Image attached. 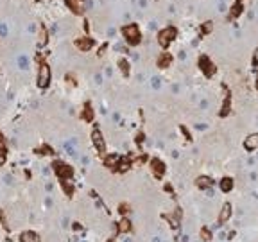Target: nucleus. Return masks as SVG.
I'll return each mask as SVG.
<instances>
[{
  "instance_id": "obj_17",
  "label": "nucleus",
  "mask_w": 258,
  "mask_h": 242,
  "mask_svg": "<svg viewBox=\"0 0 258 242\" xmlns=\"http://www.w3.org/2000/svg\"><path fill=\"white\" fill-rule=\"evenodd\" d=\"M118 65H120V68H122V72H124V75H127V74H129V66H127V61H126V59H120V63H118Z\"/></svg>"
},
{
  "instance_id": "obj_6",
  "label": "nucleus",
  "mask_w": 258,
  "mask_h": 242,
  "mask_svg": "<svg viewBox=\"0 0 258 242\" xmlns=\"http://www.w3.org/2000/svg\"><path fill=\"white\" fill-rule=\"evenodd\" d=\"M92 140L95 143V147L99 151L100 154H104V151H106V143H104V138H102V133H100L99 129H95L92 133Z\"/></svg>"
},
{
  "instance_id": "obj_13",
  "label": "nucleus",
  "mask_w": 258,
  "mask_h": 242,
  "mask_svg": "<svg viewBox=\"0 0 258 242\" xmlns=\"http://www.w3.org/2000/svg\"><path fill=\"white\" fill-rule=\"evenodd\" d=\"M229 215H231V206H229V205H224V210H222V214H221V217H219V221H221V222H226Z\"/></svg>"
},
{
  "instance_id": "obj_26",
  "label": "nucleus",
  "mask_w": 258,
  "mask_h": 242,
  "mask_svg": "<svg viewBox=\"0 0 258 242\" xmlns=\"http://www.w3.org/2000/svg\"><path fill=\"white\" fill-rule=\"evenodd\" d=\"M256 90H258V81H256Z\"/></svg>"
},
{
  "instance_id": "obj_25",
  "label": "nucleus",
  "mask_w": 258,
  "mask_h": 242,
  "mask_svg": "<svg viewBox=\"0 0 258 242\" xmlns=\"http://www.w3.org/2000/svg\"><path fill=\"white\" fill-rule=\"evenodd\" d=\"M255 65L258 66V49H256V52H255Z\"/></svg>"
},
{
  "instance_id": "obj_8",
  "label": "nucleus",
  "mask_w": 258,
  "mask_h": 242,
  "mask_svg": "<svg viewBox=\"0 0 258 242\" xmlns=\"http://www.w3.org/2000/svg\"><path fill=\"white\" fill-rule=\"evenodd\" d=\"M75 47H77L79 50H90L93 47V40L92 38H81V40L75 41Z\"/></svg>"
},
{
  "instance_id": "obj_15",
  "label": "nucleus",
  "mask_w": 258,
  "mask_h": 242,
  "mask_svg": "<svg viewBox=\"0 0 258 242\" xmlns=\"http://www.w3.org/2000/svg\"><path fill=\"white\" fill-rule=\"evenodd\" d=\"M221 188L224 190V192L231 190V188H233V181H231L229 178H224V179H222V183H221Z\"/></svg>"
},
{
  "instance_id": "obj_24",
  "label": "nucleus",
  "mask_w": 258,
  "mask_h": 242,
  "mask_svg": "<svg viewBox=\"0 0 258 242\" xmlns=\"http://www.w3.org/2000/svg\"><path fill=\"white\" fill-rule=\"evenodd\" d=\"M138 6H140V7H145V6H147V2H145V0H138Z\"/></svg>"
},
{
  "instance_id": "obj_10",
  "label": "nucleus",
  "mask_w": 258,
  "mask_h": 242,
  "mask_svg": "<svg viewBox=\"0 0 258 242\" xmlns=\"http://www.w3.org/2000/svg\"><path fill=\"white\" fill-rule=\"evenodd\" d=\"M66 4H68V7L74 13H77V14L83 13V0H66Z\"/></svg>"
},
{
  "instance_id": "obj_1",
  "label": "nucleus",
  "mask_w": 258,
  "mask_h": 242,
  "mask_svg": "<svg viewBox=\"0 0 258 242\" xmlns=\"http://www.w3.org/2000/svg\"><path fill=\"white\" fill-rule=\"evenodd\" d=\"M122 34L126 38V41L129 45H138V43L142 41V34H140V29L136 23H129L126 27L122 29Z\"/></svg>"
},
{
  "instance_id": "obj_21",
  "label": "nucleus",
  "mask_w": 258,
  "mask_h": 242,
  "mask_svg": "<svg viewBox=\"0 0 258 242\" xmlns=\"http://www.w3.org/2000/svg\"><path fill=\"white\" fill-rule=\"evenodd\" d=\"M7 34V25L6 23H0V36H6Z\"/></svg>"
},
{
  "instance_id": "obj_12",
  "label": "nucleus",
  "mask_w": 258,
  "mask_h": 242,
  "mask_svg": "<svg viewBox=\"0 0 258 242\" xmlns=\"http://www.w3.org/2000/svg\"><path fill=\"white\" fill-rule=\"evenodd\" d=\"M240 13H242V4H240V2L236 0L235 6H233V9H231V14H229V18L233 20V18H236V16H238Z\"/></svg>"
},
{
  "instance_id": "obj_9",
  "label": "nucleus",
  "mask_w": 258,
  "mask_h": 242,
  "mask_svg": "<svg viewBox=\"0 0 258 242\" xmlns=\"http://www.w3.org/2000/svg\"><path fill=\"white\" fill-rule=\"evenodd\" d=\"M244 147L247 151H255L258 147V135H251L246 138V142H244Z\"/></svg>"
},
{
  "instance_id": "obj_16",
  "label": "nucleus",
  "mask_w": 258,
  "mask_h": 242,
  "mask_svg": "<svg viewBox=\"0 0 258 242\" xmlns=\"http://www.w3.org/2000/svg\"><path fill=\"white\" fill-rule=\"evenodd\" d=\"M83 117H84L88 122L93 119V111H92V106H90V104H86V106H84V113H83Z\"/></svg>"
},
{
  "instance_id": "obj_18",
  "label": "nucleus",
  "mask_w": 258,
  "mask_h": 242,
  "mask_svg": "<svg viewBox=\"0 0 258 242\" xmlns=\"http://www.w3.org/2000/svg\"><path fill=\"white\" fill-rule=\"evenodd\" d=\"M18 65H20V68H27V65H29L27 57H25V56H20V57H18Z\"/></svg>"
},
{
  "instance_id": "obj_14",
  "label": "nucleus",
  "mask_w": 258,
  "mask_h": 242,
  "mask_svg": "<svg viewBox=\"0 0 258 242\" xmlns=\"http://www.w3.org/2000/svg\"><path fill=\"white\" fill-rule=\"evenodd\" d=\"M6 160V143H4V136L0 133V163H4Z\"/></svg>"
},
{
  "instance_id": "obj_4",
  "label": "nucleus",
  "mask_w": 258,
  "mask_h": 242,
  "mask_svg": "<svg viewBox=\"0 0 258 242\" xmlns=\"http://www.w3.org/2000/svg\"><path fill=\"white\" fill-rule=\"evenodd\" d=\"M54 171H56L63 179H68L72 176V169L66 163H63V162H54Z\"/></svg>"
},
{
  "instance_id": "obj_19",
  "label": "nucleus",
  "mask_w": 258,
  "mask_h": 242,
  "mask_svg": "<svg viewBox=\"0 0 258 242\" xmlns=\"http://www.w3.org/2000/svg\"><path fill=\"white\" fill-rule=\"evenodd\" d=\"M208 185H212L210 178H199V186H208Z\"/></svg>"
},
{
  "instance_id": "obj_20",
  "label": "nucleus",
  "mask_w": 258,
  "mask_h": 242,
  "mask_svg": "<svg viewBox=\"0 0 258 242\" xmlns=\"http://www.w3.org/2000/svg\"><path fill=\"white\" fill-rule=\"evenodd\" d=\"M129 228H131V224H127V221L124 219V221H122V224H120V231H127Z\"/></svg>"
},
{
  "instance_id": "obj_3",
  "label": "nucleus",
  "mask_w": 258,
  "mask_h": 242,
  "mask_svg": "<svg viewBox=\"0 0 258 242\" xmlns=\"http://www.w3.org/2000/svg\"><path fill=\"white\" fill-rule=\"evenodd\" d=\"M50 83V68L49 65L45 63V61H41L40 63V75H38V86L40 88H47Z\"/></svg>"
},
{
  "instance_id": "obj_2",
  "label": "nucleus",
  "mask_w": 258,
  "mask_h": 242,
  "mask_svg": "<svg viewBox=\"0 0 258 242\" xmlns=\"http://www.w3.org/2000/svg\"><path fill=\"white\" fill-rule=\"evenodd\" d=\"M176 34H178V31H176L174 27L161 29V31L158 32V43H160L163 49H167V47H169L174 40H176Z\"/></svg>"
},
{
  "instance_id": "obj_11",
  "label": "nucleus",
  "mask_w": 258,
  "mask_h": 242,
  "mask_svg": "<svg viewBox=\"0 0 258 242\" xmlns=\"http://www.w3.org/2000/svg\"><path fill=\"white\" fill-rule=\"evenodd\" d=\"M150 165H152V171H154V174H158V176H161L165 171L163 167V162H160V160H152L150 162Z\"/></svg>"
},
{
  "instance_id": "obj_22",
  "label": "nucleus",
  "mask_w": 258,
  "mask_h": 242,
  "mask_svg": "<svg viewBox=\"0 0 258 242\" xmlns=\"http://www.w3.org/2000/svg\"><path fill=\"white\" fill-rule=\"evenodd\" d=\"M40 41H41V43H47V31H45V27L41 29V38H40Z\"/></svg>"
},
{
  "instance_id": "obj_23",
  "label": "nucleus",
  "mask_w": 258,
  "mask_h": 242,
  "mask_svg": "<svg viewBox=\"0 0 258 242\" xmlns=\"http://www.w3.org/2000/svg\"><path fill=\"white\" fill-rule=\"evenodd\" d=\"M210 29H212V23L208 22V23H204V27H203V31H201V34H204V32H208Z\"/></svg>"
},
{
  "instance_id": "obj_7",
  "label": "nucleus",
  "mask_w": 258,
  "mask_h": 242,
  "mask_svg": "<svg viewBox=\"0 0 258 242\" xmlns=\"http://www.w3.org/2000/svg\"><path fill=\"white\" fill-rule=\"evenodd\" d=\"M169 65H172V54H169V52H163V54H160V56H158V66H161V68H167Z\"/></svg>"
},
{
  "instance_id": "obj_5",
  "label": "nucleus",
  "mask_w": 258,
  "mask_h": 242,
  "mask_svg": "<svg viewBox=\"0 0 258 242\" xmlns=\"http://www.w3.org/2000/svg\"><path fill=\"white\" fill-rule=\"evenodd\" d=\"M199 66L203 68V72L206 74L208 77H210V75L215 72V65L210 61V57H208V56H201L199 57Z\"/></svg>"
}]
</instances>
